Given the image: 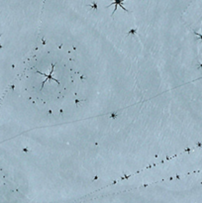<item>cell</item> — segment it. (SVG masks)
I'll return each mask as SVG.
<instances>
[{
    "label": "cell",
    "mask_w": 202,
    "mask_h": 203,
    "mask_svg": "<svg viewBox=\"0 0 202 203\" xmlns=\"http://www.w3.org/2000/svg\"><path fill=\"white\" fill-rule=\"evenodd\" d=\"M53 68H55V64H52V69L50 70V73H49V74H46V73H44V72H37L38 73H40V74H41V76H46V77H47V78L45 79V80H44V81L42 82V88H43V85H44L45 83H46V82H47V81L49 80V79H53V80H55L56 82H57V83H59V80H57V79L53 78V77L52 76V74H53Z\"/></svg>",
    "instance_id": "cell-1"
},
{
    "label": "cell",
    "mask_w": 202,
    "mask_h": 203,
    "mask_svg": "<svg viewBox=\"0 0 202 203\" xmlns=\"http://www.w3.org/2000/svg\"><path fill=\"white\" fill-rule=\"evenodd\" d=\"M123 1H125V0H112V3L110 4V5H108V7H110L111 5H115V9H114V11H113V13H112V16L114 15V13H115V11H116V9H117V6L119 5V6H121V8H122V9L124 10V11H126V12H128V10L126 9V8H125L123 5H122V2Z\"/></svg>",
    "instance_id": "cell-2"
}]
</instances>
